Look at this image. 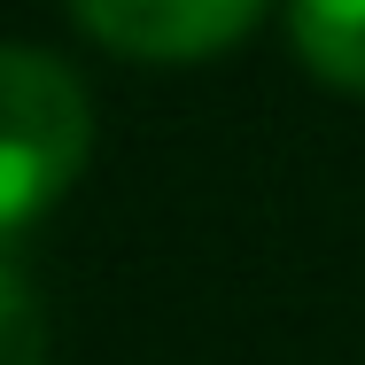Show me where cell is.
Here are the masks:
<instances>
[{"label":"cell","mask_w":365,"mask_h":365,"mask_svg":"<svg viewBox=\"0 0 365 365\" xmlns=\"http://www.w3.org/2000/svg\"><path fill=\"white\" fill-rule=\"evenodd\" d=\"M0 365H47V311L16 264H0Z\"/></svg>","instance_id":"obj_4"},{"label":"cell","mask_w":365,"mask_h":365,"mask_svg":"<svg viewBox=\"0 0 365 365\" xmlns=\"http://www.w3.org/2000/svg\"><path fill=\"white\" fill-rule=\"evenodd\" d=\"M93 148V101L71 63L0 47V241L47 218Z\"/></svg>","instance_id":"obj_1"},{"label":"cell","mask_w":365,"mask_h":365,"mask_svg":"<svg viewBox=\"0 0 365 365\" xmlns=\"http://www.w3.org/2000/svg\"><path fill=\"white\" fill-rule=\"evenodd\" d=\"M71 16L109 47V55H133V63H202L233 47L264 0H71Z\"/></svg>","instance_id":"obj_2"},{"label":"cell","mask_w":365,"mask_h":365,"mask_svg":"<svg viewBox=\"0 0 365 365\" xmlns=\"http://www.w3.org/2000/svg\"><path fill=\"white\" fill-rule=\"evenodd\" d=\"M288 31H295V55L327 86L365 93V0H295Z\"/></svg>","instance_id":"obj_3"}]
</instances>
